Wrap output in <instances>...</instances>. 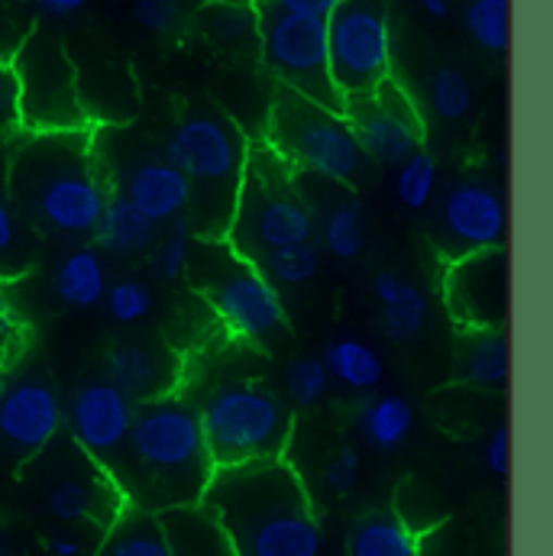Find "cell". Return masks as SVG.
Instances as JSON below:
<instances>
[{
    "mask_svg": "<svg viewBox=\"0 0 553 556\" xmlns=\"http://www.w3.org/2000/svg\"><path fill=\"white\" fill-rule=\"evenodd\" d=\"M201 502L224 525L234 556H330L311 495L285 459L214 469Z\"/></svg>",
    "mask_w": 553,
    "mask_h": 556,
    "instance_id": "6da1fadb",
    "label": "cell"
},
{
    "mask_svg": "<svg viewBox=\"0 0 553 556\" xmlns=\"http://www.w3.org/2000/svg\"><path fill=\"white\" fill-rule=\"evenodd\" d=\"M214 469L194 402L168 392L139 402L127 446L111 476L127 505L159 515L165 508L198 505Z\"/></svg>",
    "mask_w": 553,
    "mask_h": 556,
    "instance_id": "7a4b0ae2",
    "label": "cell"
},
{
    "mask_svg": "<svg viewBox=\"0 0 553 556\" xmlns=\"http://www.w3.org/2000/svg\"><path fill=\"white\" fill-rule=\"evenodd\" d=\"M91 134H29L16 146L7 168V194L36 233L72 243L91 240L108 201Z\"/></svg>",
    "mask_w": 553,
    "mask_h": 556,
    "instance_id": "3957f363",
    "label": "cell"
},
{
    "mask_svg": "<svg viewBox=\"0 0 553 556\" xmlns=\"http://www.w3.org/2000/svg\"><path fill=\"white\" fill-rule=\"evenodd\" d=\"M188 181V224L198 240H227L250 142L240 127L211 108L188 111L162 146Z\"/></svg>",
    "mask_w": 553,
    "mask_h": 556,
    "instance_id": "277c9868",
    "label": "cell"
},
{
    "mask_svg": "<svg viewBox=\"0 0 553 556\" xmlns=\"http://www.w3.org/2000/svg\"><path fill=\"white\" fill-rule=\"evenodd\" d=\"M294 168L278 159L266 142H253L227 230V247L247 263H260L266 253L307 243L317 233V217L307 198L298 191Z\"/></svg>",
    "mask_w": 553,
    "mask_h": 556,
    "instance_id": "5b68a950",
    "label": "cell"
},
{
    "mask_svg": "<svg viewBox=\"0 0 553 556\" xmlns=\"http://www.w3.org/2000/svg\"><path fill=\"white\" fill-rule=\"evenodd\" d=\"M194 408L217 469L285 459L294 433V412L276 389L230 379L217 382Z\"/></svg>",
    "mask_w": 553,
    "mask_h": 556,
    "instance_id": "8992f818",
    "label": "cell"
},
{
    "mask_svg": "<svg viewBox=\"0 0 553 556\" xmlns=\"http://www.w3.org/2000/svg\"><path fill=\"white\" fill-rule=\"evenodd\" d=\"M221 324L243 343L273 346L285 337V304L278 288L224 240L191 243L188 273Z\"/></svg>",
    "mask_w": 553,
    "mask_h": 556,
    "instance_id": "52a82bcc",
    "label": "cell"
},
{
    "mask_svg": "<svg viewBox=\"0 0 553 556\" xmlns=\"http://www.w3.org/2000/svg\"><path fill=\"white\" fill-rule=\"evenodd\" d=\"M20 469L26 492L59 528L85 525L104 531L127 508V498L114 476L65 433H59Z\"/></svg>",
    "mask_w": 553,
    "mask_h": 556,
    "instance_id": "ba28073f",
    "label": "cell"
},
{
    "mask_svg": "<svg viewBox=\"0 0 553 556\" xmlns=\"http://www.w3.org/2000/svg\"><path fill=\"white\" fill-rule=\"evenodd\" d=\"M20 85V130L75 134L95 130L78 88V68L52 26H36L10 59Z\"/></svg>",
    "mask_w": 553,
    "mask_h": 556,
    "instance_id": "9c48e42d",
    "label": "cell"
},
{
    "mask_svg": "<svg viewBox=\"0 0 553 556\" xmlns=\"http://www.w3.org/2000/svg\"><path fill=\"white\" fill-rule=\"evenodd\" d=\"M266 146L294 172L337 185L353 181L366 162L343 114L317 108L288 88L276 91Z\"/></svg>",
    "mask_w": 553,
    "mask_h": 556,
    "instance_id": "30bf717a",
    "label": "cell"
},
{
    "mask_svg": "<svg viewBox=\"0 0 553 556\" xmlns=\"http://www.w3.org/2000/svg\"><path fill=\"white\" fill-rule=\"evenodd\" d=\"M91 139L108 191L127 198L159 227L188 214V181L162 149L134 134H91Z\"/></svg>",
    "mask_w": 553,
    "mask_h": 556,
    "instance_id": "8fae6325",
    "label": "cell"
},
{
    "mask_svg": "<svg viewBox=\"0 0 553 556\" xmlns=\"http://www.w3.org/2000/svg\"><path fill=\"white\" fill-rule=\"evenodd\" d=\"M327 65L343 104L392 78V26L379 0H343L327 16Z\"/></svg>",
    "mask_w": 553,
    "mask_h": 556,
    "instance_id": "7c38bea8",
    "label": "cell"
},
{
    "mask_svg": "<svg viewBox=\"0 0 553 556\" xmlns=\"http://www.w3.org/2000/svg\"><path fill=\"white\" fill-rule=\"evenodd\" d=\"M256 46L278 88H288L317 108L343 114V98L337 94L327 65V20L260 7Z\"/></svg>",
    "mask_w": 553,
    "mask_h": 556,
    "instance_id": "4fadbf2b",
    "label": "cell"
},
{
    "mask_svg": "<svg viewBox=\"0 0 553 556\" xmlns=\"http://www.w3.org/2000/svg\"><path fill=\"white\" fill-rule=\"evenodd\" d=\"M62 395L52 376L26 366L0 379V459L23 466L62 433Z\"/></svg>",
    "mask_w": 553,
    "mask_h": 556,
    "instance_id": "5bb4252c",
    "label": "cell"
},
{
    "mask_svg": "<svg viewBox=\"0 0 553 556\" xmlns=\"http://www.w3.org/2000/svg\"><path fill=\"white\" fill-rule=\"evenodd\" d=\"M433 240L447 263L486 250H502L508 243L505 198L486 181H456L440 194Z\"/></svg>",
    "mask_w": 553,
    "mask_h": 556,
    "instance_id": "9a60e30c",
    "label": "cell"
},
{
    "mask_svg": "<svg viewBox=\"0 0 553 556\" xmlns=\"http://www.w3.org/2000/svg\"><path fill=\"white\" fill-rule=\"evenodd\" d=\"M343 117L356 137L363 159L376 165H402L412 152L424 149V121L409 91L389 78L373 94L347 101Z\"/></svg>",
    "mask_w": 553,
    "mask_h": 556,
    "instance_id": "2e32d148",
    "label": "cell"
},
{
    "mask_svg": "<svg viewBox=\"0 0 553 556\" xmlns=\"http://www.w3.org/2000/svg\"><path fill=\"white\" fill-rule=\"evenodd\" d=\"M508 281H512L508 247L447 263L443 301L453 324L460 330L508 327V304H512Z\"/></svg>",
    "mask_w": 553,
    "mask_h": 556,
    "instance_id": "e0dca14e",
    "label": "cell"
},
{
    "mask_svg": "<svg viewBox=\"0 0 553 556\" xmlns=\"http://www.w3.org/2000/svg\"><path fill=\"white\" fill-rule=\"evenodd\" d=\"M134 415H137V402L124 395L114 382L98 376L72 392L62 412V427L72 443H78L95 463L114 472L127 446Z\"/></svg>",
    "mask_w": 553,
    "mask_h": 556,
    "instance_id": "ac0fdd59",
    "label": "cell"
},
{
    "mask_svg": "<svg viewBox=\"0 0 553 556\" xmlns=\"http://www.w3.org/2000/svg\"><path fill=\"white\" fill-rule=\"evenodd\" d=\"M181 363L172 350L149 340H121L104 356V379L114 382L134 402H149L175 392Z\"/></svg>",
    "mask_w": 553,
    "mask_h": 556,
    "instance_id": "d6986e66",
    "label": "cell"
},
{
    "mask_svg": "<svg viewBox=\"0 0 553 556\" xmlns=\"http://www.w3.org/2000/svg\"><path fill=\"white\" fill-rule=\"evenodd\" d=\"M456 376L479 392H505L512 376L508 327L460 330L456 337Z\"/></svg>",
    "mask_w": 553,
    "mask_h": 556,
    "instance_id": "ffe728a7",
    "label": "cell"
},
{
    "mask_svg": "<svg viewBox=\"0 0 553 556\" xmlns=\"http://www.w3.org/2000/svg\"><path fill=\"white\" fill-rule=\"evenodd\" d=\"M108 263L104 253L95 243H78L65 256L55 260L49 273V291L59 304L72 311H91L104 301L108 294Z\"/></svg>",
    "mask_w": 553,
    "mask_h": 556,
    "instance_id": "44dd1931",
    "label": "cell"
},
{
    "mask_svg": "<svg viewBox=\"0 0 553 556\" xmlns=\"http://www.w3.org/2000/svg\"><path fill=\"white\" fill-rule=\"evenodd\" d=\"M373 291L382 304L379 324H382V333L389 340L412 343L424 333V327L430 320V301L417 281L399 276L392 269H382L373 278Z\"/></svg>",
    "mask_w": 553,
    "mask_h": 556,
    "instance_id": "7402d4cb",
    "label": "cell"
},
{
    "mask_svg": "<svg viewBox=\"0 0 553 556\" xmlns=\"http://www.w3.org/2000/svg\"><path fill=\"white\" fill-rule=\"evenodd\" d=\"M159 525L172 556H234L224 525L204 502L165 508L159 511Z\"/></svg>",
    "mask_w": 553,
    "mask_h": 556,
    "instance_id": "603a6c76",
    "label": "cell"
},
{
    "mask_svg": "<svg viewBox=\"0 0 553 556\" xmlns=\"http://www.w3.org/2000/svg\"><path fill=\"white\" fill-rule=\"evenodd\" d=\"M159 233H162L159 224L142 217L127 198L108 191L101 217L91 230V243L108 256H127L130 260V256H146L155 247Z\"/></svg>",
    "mask_w": 553,
    "mask_h": 556,
    "instance_id": "cb8c5ba5",
    "label": "cell"
},
{
    "mask_svg": "<svg viewBox=\"0 0 553 556\" xmlns=\"http://www.w3.org/2000/svg\"><path fill=\"white\" fill-rule=\"evenodd\" d=\"M343 556H424V551L402 515L369 508L353 518L343 538Z\"/></svg>",
    "mask_w": 553,
    "mask_h": 556,
    "instance_id": "d4e9b609",
    "label": "cell"
},
{
    "mask_svg": "<svg viewBox=\"0 0 553 556\" xmlns=\"http://www.w3.org/2000/svg\"><path fill=\"white\" fill-rule=\"evenodd\" d=\"M415 424V405L402 392L373 395L356 412V430H360L363 443L373 446V450H379V453H399L412 440Z\"/></svg>",
    "mask_w": 553,
    "mask_h": 556,
    "instance_id": "484cf974",
    "label": "cell"
},
{
    "mask_svg": "<svg viewBox=\"0 0 553 556\" xmlns=\"http://www.w3.org/2000/svg\"><path fill=\"white\" fill-rule=\"evenodd\" d=\"M321 363H324L330 382H337L350 392H376L386 379L382 353L360 337H334L324 346Z\"/></svg>",
    "mask_w": 553,
    "mask_h": 556,
    "instance_id": "4316f807",
    "label": "cell"
},
{
    "mask_svg": "<svg viewBox=\"0 0 553 556\" xmlns=\"http://www.w3.org/2000/svg\"><path fill=\"white\" fill-rule=\"evenodd\" d=\"M95 556H172L159 515L127 505L101 534Z\"/></svg>",
    "mask_w": 553,
    "mask_h": 556,
    "instance_id": "83f0119b",
    "label": "cell"
},
{
    "mask_svg": "<svg viewBox=\"0 0 553 556\" xmlns=\"http://www.w3.org/2000/svg\"><path fill=\"white\" fill-rule=\"evenodd\" d=\"M39 237L16 211L7 191H0V285L23 278L36 263Z\"/></svg>",
    "mask_w": 553,
    "mask_h": 556,
    "instance_id": "f1b7e54d",
    "label": "cell"
},
{
    "mask_svg": "<svg viewBox=\"0 0 553 556\" xmlns=\"http://www.w3.org/2000/svg\"><path fill=\"white\" fill-rule=\"evenodd\" d=\"M324 253L340 260V263H353L363 256L366 250V207L360 198L347 194L340 198L327 217H324Z\"/></svg>",
    "mask_w": 553,
    "mask_h": 556,
    "instance_id": "f546056e",
    "label": "cell"
},
{
    "mask_svg": "<svg viewBox=\"0 0 553 556\" xmlns=\"http://www.w3.org/2000/svg\"><path fill=\"white\" fill-rule=\"evenodd\" d=\"M198 20L208 39L224 46H250L260 39V7L253 0H211Z\"/></svg>",
    "mask_w": 553,
    "mask_h": 556,
    "instance_id": "4dcf8cb0",
    "label": "cell"
},
{
    "mask_svg": "<svg viewBox=\"0 0 553 556\" xmlns=\"http://www.w3.org/2000/svg\"><path fill=\"white\" fill-rule=\"evenodd\" d=\"M463 26L479 49L492 55H505L512 46V3L508 0H466Z\"/></svg>",
    "mask_w": 553,
    "mask_h": 556,
    "instance_id": "1f68e13d",
    "label": "cell"
},
{
    "mask_svg": "<svg viewBox=\"0 0 553 556\" xmlns=\"http://www.w3.org/2000/svg\"><path fill=\"white\" fill-rule=\"evenodd\" d=\"M321 260H324L321 243L307 240V243H294V247H281V250L266 253L256 263V269L269 278L276 288H301V285L317 278Z\"/></svg>",
    "mask_w": 553,
    "mask_h": 556,
    "instance_id": "d6a6232c",
    "label": "cell"
},
{
    "mask_svg": "<svg viewBox=\"0 0 553 556\" xmlns=\"http://www.w3.org/2000/svg\"><path fill=\"white\" fill-rule=\"evenodd\" d=\"M330 376L321 363V356L301 353L285 366L281 376V399L291 408H317L330 395Z\"/></svg>",
    "mask_w": 553,
    "mask_h": 556,
    "instance_id": "836d02e7",
    "label": "cell"
},
{
    "mask_svg": "<svg viewBox=\"0 0 553 556\" xmlns=\"http://www.w3.org/2000/svg\"><path fill=\"white\" fill-rule=\"evenodd\" d=\"M191 224L188 217H175L172 224H165V237L159 233L155 247L149 250V269L159 281H178L188 273V260H191Z\"/></svg>",
    "mask_w": 553,
    "mask_h": 556,
    "instance_id": "e575fe53",
    "label": "cell"
},
{
    "mask_svg": "<svg viewBox=\"0 0 553 556\" xmlns=\"http://www.w3.org/2000/svg\"><path fill=\"white\" fill-rule=\"evenodd\" d=\"M437 178H440L437 159L427 149H417L395 172V194L409 211H424L437 194Z\"/></svg>",
    "mask_w": 553,
    "mask_h": 556,
    "instance_id": "d590c367",
    "label": "cell"
},
{
    "mask_svg": "<svg viewBox=\"0 0 553 556\" xmlns=\"http://www.w3.org/2000/svg\"><path fill=\"white\" fill-rule=\"evenodd\" d=\"M430 108L440 121H463L473 111V85L469 78L453 68L443 65L433 72L430 78Z\"/></svg>",
    "mask_w": 553,
    "mask_h": 556,
    "instance_id": "8d00e7d4",
    "label": "cell"
},
{
    "mask_svg": "<svg viewBox=\"0 0 553 556\" xmlns=\"http://www.w3.org/2000/svg\"><path fill=\"white\" fill-rule=\"evenodd\" d=\"M104 307H108L111 320H117L124 327H134V324H142L152 314L155 294L142 278H121L117 285H108Z\"/></svg>",
    "mask_w": 553,
    "mask_h": 556,
    "instance_id": "74e56055",
    "label": "cell"
},
{
    "mask_svg": "<svg viewBox=\"0 0 553 556\" xmlns=\"http://www.w3.org/2000/svg\"><path fill=\"white\" fill-rule=\"evenodd\" d=\"M36 26V13L26 0H0V62H10Z\"/></svg>",
    "mask_w": 553,
    "mask_h": 556,
    "instance_id": "f35d334b",
    "label": "cell"
},
{
    "mask_svg": "<svg viewBox=\"0 0 553 556\" xmlns=\"http://www.w3.org/2000/svg\"><path fill=\"white\" fill-rule=\"evenodd\" d=\"M134 20L146 33L175 36L185 26L188 10H185V0H137L134 3Z\"/></svg>",
    "mask_w": 553,
    "mask_h": 556,
    "instance_id": "ab89813d",
    "label": "cell"
},
{
    "mask_svg": "<svg viewBox=\"0 0 553 556\" xmlns=\"http://www.w3.org/2000/svg\"><path fill=\"white\" fill-rule=\"evenodd\" d=\"M363 479V453L353 443H340L334 450V456L327 459L324 469V482L334 495H350Z\"/></svg>",
    "mask_w": 553,
    "mask_h": 556,
    "instance_id": "60d3db41",
    "label": "cell"
},
{
    "mask_svg": "<svg viewBox=\"0 0 553 556\" xmlns=\"http://www.w3.org/2000/svg\"><path fill=\"white\" fill-rule=\"evenodd\" d=\"M91 534H101L95 528L85 525H68V528H55L42 538V551L46 556H88L98 551V541H91Z\"/></svg>",
    "mask_w": 553,
    "mask_h": 556,
    "instance_id": "b9f144b4",
    "label": "cell"
},
{
    "mask_svg": "<svg viewBox=\"0 0 553 556\" xmlns=\"http://www.w3.org/2000/svg\"><path fill=\"white\" fill-rule=\"evenodd\" d=\"M20 130V85L10 62H0V137Z\"/></svg>",
    "mask_w": 553,
    "mask_h": 556,
    "instance_id": "7bdbcfd3",
    "label": "cell"
},
{
    "mask_svg": "<svg viewBox=\"0 0 553 556\" xmlns=\"http://www.w3.org/2000/svg\"><path fill=\"white\" fill-rule=\"evenodd\" d=\"M482 459H486L489 476L508 479V469H512V430H508V424H495V427L489 430Z\"/></svg>",
    "mask_w": 553,
    "mask_h": 556,
    "instance_id": "ee69618b",
    "label": "cell"
},
{
    "mask_svg": "<svg viewBox=\"0 0 553 556\" xmlns=\"http://www.w3.org/2000/svg\"><path fill=\"white\" fill-rule=\"evenodd\" d=\"M340 3L343 0H260V7H273L294 16H314V20H327Z\"/></svg>",
    "mask_w": 553,
    "mask_h": 556,
    "instance_id": "f6af8a7d",
    "label": "cell"
},
{
    "mask_svg": "<svg viewBox=\"0 0 553 556\" xmlns=\"http://www.w3.org/2000/svg\"><path fill=\"white\" fill-rule=\"evenodd\" d=\"M20 314H16V307H13V301L0 291V363L3 359H10V353H13V346H16V340H20Z\"/></svg>",
    "mask_w": 553,
    "mask_h": 556,
    "instance_id": "bcb514c9",
    "label": "cell"
},
{
    "mask_svg": "<svg viewBox=\"0 0 553 556\" xmlns=\"http://www.w3.org/2000/svg\"><path fill=\"white\" fill-rule=\"evenodd\" d=\"M26 3L33 7V13H42L49 20H65L81 13L91 0H26Z\"/></svg>",
    "mask_w": 553,
    "mask_h": 556,
    "instance_id": "7dc6e473",
    "label": "cell"
},
{
    "mask_svg": "<svg viewBox=\"0 0 553 556\" xmlns=\"http://www.w3.org/2000/svg\"><path fill=\"white\" fill-rule=\"evenodd\" d=\"M417 7L433 20H447V13H450V0H417Z\"/></svg>",
    "mask_w": 553,
    "mask_h": 556,
    "instance_id": "c3c4849f",
    "label": "cell"
},
{
    "mask_svg": "<svg viewBox=\"0 0 553 556\" xmlns=\"http://www.w3.org/2000/svg\"><path fill=\"white\" fill-rule=\"evenodd\" d=\"M0 556H16V551H13V541L0 531Z\"/></svg>",
    "mask_w": 553,
    "mask_h": 556,
    "instance_id": "681fc988",
    "label": "cell"
}]
</instances>
